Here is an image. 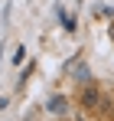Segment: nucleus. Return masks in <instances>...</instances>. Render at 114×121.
<instances>
[{"label":"nucleus","instance_id":"1","mask_svg":"<svg viewBox=\"0 0 114 121\" xmlns=\"http://www.w3.org/2000/svg\"><path fill=\"white\" fill-rule=\"evenodd\" d=\"M81 101H85V108H95V105H98V92H85Z\"/></svg>","mask_w":114,"mask_h":121},{"label":"nucleus","instance_id":"2","mask_svg":"<svg viewBox=\"0 0 114 121\" xmlns=\"http://www.w3.org/2000/svg\"><path fill=\"white\" fill-rule=\"evenodd\" d=\"M49 111H65V98H62V101L52 98V101H49Z\"/></svg>","mask_w":114,"mask_h":121},{"label":"nucleus","instance_id":"3","mask_svg":"<svg viewBox=\"0 0 114 121\" xmlns=\"http://www.w3.org/2000/svg\"><path fill=\"white\" fill-rule=\"evenodd\" d=\"M111 118H114V108H111Z\"/></svg>","mask_w":114,"mask_h":121}]
</instances>
